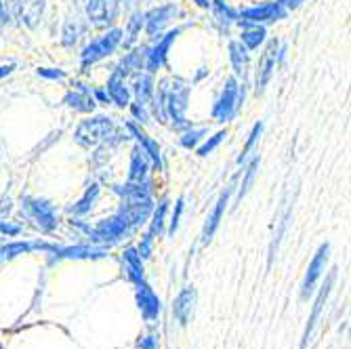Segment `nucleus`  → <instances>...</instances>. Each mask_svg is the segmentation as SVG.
<instances>
[{
    "instance_id": "1",
    "label": "nucleus",
    "mask_w": 351,
    "mask_h": 349,
    "mask_svg": "<svg viewBox=\"0 0 351 349\" xmlns=\"http://www.w3.org/2000/svg\"><path fill=\"white\" fill-rule=\"evenodd\" d=\"M189 101V86L183 78H175V80H162L160 86L154 91V97L149 104H154V116L167 122L171 120L177 131H185L189 129V122L185 118L187 112V104Z\"/></svg>"
},
{
    "instance_id": "2",
    "label": "nucleus",
    "mask_w": 351,
    "mask_h": 349,
    "mask_svg": "<svg viewBox=\"0 0 351 349\" xmlns=\"http://www.w3.org/2000/svg\"><path fill=\"white\" fill-rule=\"evenodd\" d=\"M126 139H131V135H126L120 126L110 118V116H95L82 120L76 131H74V141L82 147H114L124 143Z\"/></svg>"
},
{
    "instance_id": "3",
    "label": "nucleus",
    "mask_w": 351,
    "mask_h": 349,
    "mask_svg": "<svg viewBox=\"0 0 351 349\" xmlns=\"http://www.w3.org/2000/svg\"><path fill=\"white\" fill-rule=\"evenodd\" d=\"M242 104H244V86L238 82V78L232 76L223 84L210 114L217 122H230L240 112Z\"/></svg>"
},
{
    "instance_id": "4",
    "label": "nucleus",
    "mask_w": 351,
    "mask_h": 349,
    "mask_svg": "<svg viewBox=\"0 0 351 349\" xmlns=\"http://www.w3.org/2000/svg\"><path fill=\"white\" fill-rule=\"evenodd\" d=\"M122 43V29L112 27L108 29L104 36H99L97 40H93L90 45H86L80 53V66L86 70L93 63H97L106 57H110Z\"/></svg>"
},
{
    "instance_id": "5",
    "label": "nucleus",
    "mask_w": 351,
    "mask_h": 349,
    "mask_svg": "<svg viewBox=\"0 0 351 349\" xmlns=\"http://www.w3.org/2000/svg\"><path fill=\"white\" fill-rule=\"evenodd\" d=\"M289 15V9L284 7L282 0H274V3H265L259 7H248L238 13V23H274L278 19H284Z\"/></svg>"
},
{
    "instance_id": "6",
    "label": "nucleus",
    "mask_w": 351,
    "mask_h": 349,
    "mask_svg": "<svg viewBox=\"0 0 351 349\" xmlns=\"http://www.w3.org/2000/svg\"><path fill=\"white\" fill-rule=\"evenodd\" d=\"M181 34V27H175L171 32H167V34L162 38H158V43L154 47H147V55H145V68L147 74H156L158 70H160L167 59H169V51H171V45L177 40V36Z\"/></svg>"
},
{
    "instance_id": "7",
    "label": "nucleus",
    "mask_w": 351,
    "mask_h": 349,
    "mask_svg": "<svg viewBox=\"0 0 351 349\" xmlns=\"http://www.w3.org/2000/svg\"><path fill=\"white\" fill-rule=\"evenodd\" d=\"M118 13H120V0H88L86 3V17L97 27L112 25Z\"/></svg>"
},
{
    "instance_id": "8",
    "label": "nucleus",
    "mask_w": 351,
    "mask_h": 349,
    "mask_svg": "<svg viewBox=\"0 0 351 349\" xmlns=\"http://www.w3.org/2000/svg\"><path fill=\"white\" fill-rule=\"evenodd\" d=\"M278 51H280V43L271 40L267 45V49L263 51L261 59H259V66H257V78H254V86H257V93L261 95L265 91V86L269 84L276 66H278Z\"/></svg>"
},
{
    "instance_id": "9",
    "label": "nucleus",
    "mask_w": 351,
    "mask_h": 349,
    "mask_svg": "<svg viewBox=\"0 0 351 349\" xmlns=\"http://www.w3.org/2000/svg\"><path fill=\"white\" fill-rule=\"evenodd\" d=\"M47 9V0H15L13 3V13L15 17L29 29H34Z\"/></svg>"
},
{
    "instance_id": "10",
    "label": "nucleus",
    "mask_w": 351,
    "mask_h": 349,
    "mask_svg": "<svg viewBox=\"0 0 351 349\" xmlns=\"http://www.w3.org/2000/svg\"><path fill=\"white\" fill-rule=\"evenodd\" d=\"M126 131H129L131 137L137 139L139 147H141L143 154L147 156V160L154 165V169H156V171H162V154H160V145H158V143L141 129V126L135 124V122H129V124H126Z\"/></svg>"
},
{
    "instance_id": "11",
    "label": "nucleus",
    "mask_w": 351,
    "mask_h": 349,
    "mask_svg": "<svg viewBox=\"0 0 351 349\" xmlns=\"http://www.w3.org/2000/svg\"><path fill=\"white\" fill-rule=\"evenodd\" d=\"M179 13V9L175 5H162L156 7L152 11L145 13V32L152 38H158L162 34V29L171 23V19H175V15Z\"/></svg>"
},
{
    "instance_id": "12",
    "label": "nucleus",
    "mask_w": 351,
    "mask_h": 349,
    "mask_svg": "<svg viewBox=\"0 0 351 349\" xmlns=\"http://www.w3.org/2000/svg\"><path fill=\"white\" fill-rule=\"evenodd\" d=\"M63 104L68 108L76 110V112H82V114H90L97 106V101L93 99V93H90V86L82 84V82H76L72 91L66 93V97H63Z\"/></svg>"
},
{
    "instance_id": "13",
    "label": "nucleus",
    "mask_w": 351,
    "mask_h": 349,
    "mask_svg": "<svg viewBox=\"0 0 351 349\" xmlns=\"http://www.w3.org/2000/svg\"><path fill=\"white\" fill-rule=\"evenodd\" d=\"M21 208L27 210L29 217L38 221V226L45 230H51L55 226V208L40 198H21Z\"/></svg>"
},
{
    "instance_id": "14",
    "label": "nucleus",
    "mask_w": 351,
    "mask_h": 349,
    "mask_svg": "<svg viewBox=\"0 0 351 349\" xmlns=\"http://www.w3.org/2000/svg\"><path fill=\"white\" fill-rule=\"evenodd\" d=\"M106 93L112 104H116L118 108H129L131 104V88L126 84V78H122L118 72H112V76L108 78V86Z\"/></svg>"
},
{
    "instance_id": "15",
    "label": "nucleus",
    "mask_w": 351,
    "mask_h": 349,
    "mask_svg": "<svg viewBox=\"0 0 351 349\" xmlns=\"http://www.w3.org/2000/svg\"><path fill=\"white\" fill-rule=\"evenodd\" d=\"M145 55H147V47H137L131 53H126L122 57V61L116 66L114 72H118L122 78H129L137 72H141L145 68Z\"/></svg>"
},
{
    "instance_id": "16",
    "label": "nucleus",
    "mask_w": 351,
    "mask_h": 349,
    "mask_svg": "<svg viewBox=\"0 0 351 349\" xmlns=\"http://www.w3.org/2000/svg\"><path fill=\"white\" fill-rule=\"evenodd\" d=\"M116 192L124 198V202H147L152 200V189L149 181H129L120 187H116Z\"/></svg>"
},
{
    "instance_id": "17",
    "label": "nucleus",
    "mask_w": 351,
    "mask_h": 349,
    "mask_svg": "<svg viewBox=\"0 0 351 349\" xmlns=\"http://www.w3.org/2000/svg\"><path fill=\"white\" fill-rule=\"evenodd\" d=\"M133 84H131V95H135V101L141 104V106H147L154 97V91H156V84H154V78L152 74H143V72H137L133 74Z\"/></svg>"
},
{
    "instance_id": "18",
    "label": "nucleus",
    "mask_w": 351,
    "mask_h": 349,
    "mask_svg": "<svg viewBox=\"0 0 351 349\" xmlns=\"http://www.w3.org/2000/svg\"><path fill=\"white\" fill-rule=\"evenodd\" d=\"M149 173V160L139 147V143L131 152V167H129V181H145Z\"/></svg>"
},
{
    "instance_id": "19",
    "label": "nucleus",
    "mask_w": 351,
    "mask_h": 349,
    "mask_svg": "<svg viewBox=\"0 0 351 349\" xmlns=\"http://www.w3.org/2000/svg\"><path fill=\"white\" fill-rule=\"evenodd\" d=\"M234 183L226 189V192L221 194V198L217 200V204H215V210L210 213V217H208V221H206V228H204V240H210V236L215 234V230L219 228V224H221V217H223V210H226V206H228V200H230V194L234 192Z\"/></svg>"
},
{
    "instance_id": "20",
    "label": "nucleus",
    "mask_w": 351,
    "mask_h": 349,
    "mask_svg": "<svg viewBox=\"0 0 351 349\" xmlns=\"http://www.w3.org/2000/svg\"><path fill=\"white\" fill-rule=\"evenodd\" d=\"M265 36H267V32L261 23H244V32L240 36V43L248 51H254L265 43Z\"/></svg>"
},
{
    "instance_id": "21",
    "label": "nucleus",
    "mask_w": 351,
    "mask_h": 349,
    "mask_svg": "<svg viewBox=\"0 0 351 349\" xmlns=\"http://www.w3.org/2000/svg\"><path fill=\"white\" fill-rule=\"evenodd\" d=\"M230 61H232V66H234L236 78H240V76L246 74L248 61H250V53H248V49L240 40L230 43Z\"/></svg>"
},
{
    "instance_id": "22",
    "label": "nucleus",
    "mask_w": 351,
    "mask_h": 349,
    "mask_svg": "<svg viewBox=\"0 0 351 349\" xmlns=\"http://www.w3.org/2000/svg\"><path fill=\"white\" fill-rule=\"evenodd\" d=\"M82 34H84V21H80L76 17L74 19H68L66 25H63V32H61V45L72 49L80 40Z\"/></svg>"
},
{
    "instance_id": "23",
    "label": "nucleus",
    "mask_w": 351,
    "mask_h": 349,
    "mask_svg": "<svg viewBox=\"0 0 351 349\" xmlns=\"http://www.w3.org/2000/svg\"><path fill=\"white\" fill-rule=\"evenodd\" d=\"M145 27V13H135L129 23H126V40H122L120 45L124 49H131L137 40V36L141 34V29Z\"/></svg>"
},
{
    "instance_id": "24",
    "label": "nucleus",
    "mask_w": 351,
    "mask_h": 349,
    "mask_svg": "<svg viewBox=\"0 0 351 349\" xmlns=\"http://www.w3.org/2000/svg\"><path fill=\"white\" fill-rule=\"evenodd\" d=\"M97 196H99V183H90V185L86 187L84 196H82L70 210H72L74 215H84V213H88V210L93 208L95 200H97Z\"/></svg>"
},
{
    "instance_id": "25",
    "label": "nucleus",
    "mask_w": 351,
    "mask_h": 349,
    "mask_svg": "<svg viewBox=\"0 0 351 349\" xmlns=\"http://www.w3.org/2000/svg\"><path fill=\"white\" fill-rule=\"evenodd\" d=\"M206 135H208V129H194V126H189V129L183 131L179 141L185 149H196Z\"/></svg>"
},
{
    "instance_id": "26",
    "label": "nucleus",
    "mask_w": 351,
    "mask_h": 349,
    "mask_svg": "<svg viewBox=\"0 0 351 349\" xmlns=\"http://www.w3.org/2000/svg\"><path fill=\"white\" fill-rule=\"evenodd\" d=\"M261 133H263V122H257V124L252 126V131H250V135H248V139H246V143H244V147H242V154L238 156V165H244V163H246V158L250 156L254 143L259 141Z\"/></svg>"
},
{
    "instance_id": "27",
    "label": "nucleus",
    "mask_w": 351,
    "mask_h": 349,
    "mask_svg": "<svg viewBox=\"0 0 351 349\" xmlns=\"http://www.w3.org/2000/svg\"><path fill=\"white\" fill-rule=\"evenodd\" d=\"M257 167H259V156H254L252 160L248 163L246 171H244V177H242V183H240V194H238V200H242L246 196V192L250 189L252 181H254V175H257Z\"/></svg>"
},
{
    "instance_id": "28",
    "label": "nucleus",
    "mask_w": 351,
    "mask_h": 349,
    "mask_svg": "<svg viewBox=\"0 0 351 349\" xmlns=\"http://www.w3.org/2000/svg\"><path fill=\"white\" fill-rule=\"evenodd\" d=\"M228 137V131H219V133H215L213 137H208L204 143H200L198 147H196V152H198V156H208L210 152H215L217 147H219V143L223 141V139H226Z\"/></svg>"
},
{
    "instance_id": "29",
    "label": "nucleus",
    "mask_w": 351,
    "mask_h": 349,
    "mask_svg": "<svg viewBox=\"0 0 351 349\" xmlns=\"http://www.w3.org/2000/svg\"><path fill=\"white\" fill-rule=\"evenodd\" d=\"M167 210H169V200H162L160 204H158V208L154 210V219H152V234H156V232H162Z\"/></svg>"
},
{
    "instance_id": "30",
    "label": "nucleus",
    "mask_w": 351,
    "mask_h": 349,
    "mask_svg": "<svg viewBox=\"0 0 351 349\" xmlns=\"http://www.w3.org/2000/svg\"><path fill=\"white\" fill-rule=\"evenodd\" d=\"M129 108H131V114L135 116V120L139 122V124H147V120H149V114H147V106H141V104H137V101H131L129 104Z\"/></svg>"
},
{
    "instance_id": "31",
    "label": "nucleus",
    "mask_w": 351,
    "mask_h": 349,
    "mask_svg": "<svg viewBox=\"0 0 351 349\" xmlns=\"http://www.w3.org/2000/svg\"><path fill=\"white\" fill-rule=\"evenodd\" d=\"M38 76H43L47 80H63L66 78V72L57 70V68H38Z\"/></svg>"
},
{
    "instance_id": "32",
    "label": "nucleus",
    "mask_w": 351,
    "mask_h": 349,
    "mask_svg": "<svg viewBox=\"0 0 351 349\" xmlns=\"http://www.w3.org/2000/svg\"><path fill=\"white\" fill-rule=\"evenodd\" d=\"M181 213H183V198H179V200L175 202V213H173V219H171V232L177 230L179 219H181Z\"/></svg>"
},
{
    "instance_id": "33",
    "label": "nucleus",
    "mask_w": 351,
    "mask_h": 349,
    "mask_svg": "<svg viewBox=\"0 0 351 349\" xmlns=\"http://www.w3.org/2000/svg\"><path fill=\"white\" fill-rule=\"evenodd\" d=\"M0 23H11V11L3 0H0Z\"/></svg>"
},
{
    "instance_id": "34",
    "label": "nucleus",
    "mask_w": 351,
    "mask_h": 349,
    "mask_svg": "<svg viewBox=\"0 0 351 349\" xmlns=\"http://www.w3.org/2000/svg\"><path fill=\"white\" fill-rule=\"evenodd\" d=\"M90 93H93V99H97V101H101V104H110V97H108V93H106V91L95 88V91H90Z\"/></svg>"
},
{
    "instance_id": "35",
    "label": "nucleus",
    "mask_w": 351,
    "mask_h": 349,
    "mask_svg": "<svg viewBox=\"0 0 351 349\" xmlns=\"http://www.w3.org/2000/svg\"><path fill=\"white\" fill-rule=\"evenodd\" d=\"M13 70H15V63H7V66H0V80L7 78L9 74H13Z\"/></svg>"
},
{
    "instance_id": "36",
    "label": "nucleus",
    "mask_w": 351,
    "mask_h": 349,
    "mask_svg": "<svg viewBox=\"0 0 351 349\" xmlns=\"http://www.w3.org/2000/svg\"><path fill=\"white\" fill-rule=\"evenodd\" d=\"M0 230H3V232H9V234H17V232H19V228H15V226H11V224H0Z\"/></svg>"
},
{
    "instance_id": "37",
    "label": "nucleus",
    "mask_w": 351,
    "mask_h": 349,
    "mask_svg": "<svg viewBox=\"0 0 351 349\" xmlns=\"http://www.w3.org/2000/svg\"><path fill=\"white\" fill-rule=\"evenodd\" d=\"M196 3H198L202 9H210V0H196Z\"/></svg>"
},
{
    "instance_id": "38",
    "label": "nucleus",
    "mask_w": 351,
    "mask_h": 349,
    "mask_svg": "<svg viewBox=\"0 0 351 349\" xmlns=\"http://www.w3.org/2000/svg\"><path fill=\"white\" fill-rule=\"evenodd\" d=\"M0 25H3V23H0Z\"/></svg>"
}]
</instances>
